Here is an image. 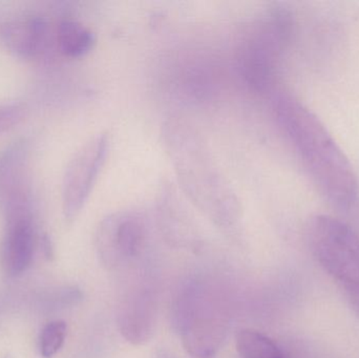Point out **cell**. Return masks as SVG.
Masks as SVG:
<instances>
[{
	"instance_id": "14",
	"label": "cell",
	"mask_w": 359,
	"mask_h": 358,
	"mask_svg": "<svg viewBox=\"0 0 359 358\" xmlns=\"http://www.w3.org/2000/svg\"><path fill=\"white\" fill-rule=\"evenodd\" d=\"M25 104L18 102L1 103L0 104V134L18 125L25 116Z\"/></svg>"
},
{
	"instance_id": "12",
	"label": "cell",
	"mask_w": 359,
	"mask_h": 358,
	"mask_svg": "<svg viewBox=\"0 0 359 358\" xmlns=\"http://www.w3.org/2000/svg\"><path fill=\"white\" fill-rule=\"evenodd\" d=\"M236 348L242 358H285L278 345L257 330H241Z\"/></svg>"
},
{
	"instance_id": "10",
	"label": "cell",
	"mask_w": 359,
	"mask_h": 358,
	"mask_svg": "<svg viewBox=\"0 0 359 358\" xmlns=\"http://www.w3.org/2000/svg\"><path fill=\"white\" fill-rule=\"evenodd\" d=\"M120 327L128 342L140 344L153 331L154 305L143 294H134L126 301L120 312Z\"/></svg>"
},
{
	"instance_id": "9",
	"label": "cell",
	"mask_w": 359,
	"mask_h": 358,
	"mask_svg": "<svg viewBox=\"0 0 359 358\" xmlns=\"http://www.w3.org/2000/svg\"><path fill=\"white\" fill-rule=\"evenodd\" d=\"M29 142L21 138L0 151V206L31 193L27 182Z\"/></svg>"
},
{
	"instance_id": "11",
	"label": "cell",
	"mask_w": 359,
	"mask_h": 358,
	"mask_svg": "<svg viewBox=\"0 0 359 358\" xmlns=\"http://www.w3.org/2000/svg\"><path fill=\"white\" fill-rule=\"evenodd\" d=\"M56 42L59 50L69 58H81L94 48V33L88 27L73 19L59 22L56 29Z\"/></svg>"
},
{
	"instance_id": "6",
	"label": "cell",
	"mask_w": 359,
	"mask_h": 358,
	"mask_svg": "<svg viewBox=\"0 0 359 358\" xmlns=\"http://www.w3.org/2000/svg\"><path fill=\"white\" fill-rule=\"evenodd\" d=\"M107 134L86 142L69 161L62 181V210L65 220L77 218L94 189L109 153Z\"/></svg>"
},
{
	"instance_id": "4",
	"label": "cell",
	"mask_w": 359,
	"mask_h": 358,
	"mask_svg": "<svg viewBox=\"0 0 359 358\" xmlns=\"http://www.w3.org/2000/svg\"><path fill=\"white\" fill-rule=\"evenodd\" d=\"M293 27L294 21L290 11L276 6L255 25L250 35L241 44V74L257 92H265L271 88L292 37Z\"/></svg>"
},
{
	"instance_id": "13",
	"label": "cell",
	"mask_w": 359,
	"mask_h": 358,
	"mask_svg": "<svg viewBox=\"0 0 359 358\" xmlns=\"http://www.w3.org/2000/svg\"><path fill=\"white\" fill-rule=\"evenodd\" d=\"M67 326L65 322L48 323L40 334V354L43 358H52L62 348L67 338Z\"/></svg>"
},
{
	"instance_id": "8",
	"label": "cell",
	"mask_w": 359,
	"mask_h": 358,
	"mask_svg": "<svg viewBox=\"0 0 359 358\" xmlns=\"http://www.w3.org/2000/svg\"><path fill=\"white\" fill-rule=\"evenodd\" d=\"M4 48L16 58H37L48 46L50 27L43 17H18L4 23L0 33Z\"/></svg>"
},
{
	"instance_id": "2",
	"label": "cell",
	"mask_w": 359,
	"mask_h": 358,
	"mask_svg": "<svg viewBox=\"0 0 359 358\" xmlns=\"http://www.w3.org/2000/svg\"><path fill=\"white\" fill-rule=\"evenodd\" d=\"M166 149L182 188L221 228L236 227L240 201L215 163L202 137L187 122L172 119L164 126Z\"/></svg>"
},
{
	"instance_id": "3",
	"label": "cell",
	"mask_w": 359,
	"mask_h": 358,
	"mask_svg": "<svg viewBox=\"0 0 359 358\" xmlns=\"http://www.w3.org/2000/svg\"><path fill=\"white\" fill-rule=\"evenodd\" d=\"M310 249L359 315V235L339 219L318 214L307 228Z\"/></svg>"
},
{
	"instance_id": "7",
	"label": "cell",
	"mask_w": 359,
	"mask_h": 358,
	"mask_svg": "<svg viewBox=\"0 0 359 358\" xmlns=\"http://www.w3.org/2000/svg\"><path fill=\"white\" fill-rule=\"evenodd\" d=\"M37 233L33 214L6 218V228L0 242V266L8 277L25 273L35 254Z\"/></svg>"
},
{
	"instance_id": "1",
	"label": "cell",
	"mask_w": 359,
	"mask_h": 358,
	"mask_svg": "<svg viewBox=\"0 0 359 358\" xmlns=\"http://www.w3.org/2000/svg\"><path fill=\"white\" fill-rule=\"evenodd\" d=\"M273 106L283 132L318 191L337 207H351L358 197V176L328 128L290 95L278 94Z\"/></svg>"
},
{
	"instance_id": "5",
	"label": "cell",
	"mask_w": 359,
	"mask_h": 358,
	"mask_svg": "<svg viewBox=\"0 0 359 358\" xmlns=\"http://www.w3.org/2000/svg\"><path fill=\"white\" fill-rule=\"evenodd\" d=\"M147 221L134 210H122L105 216L97 227V254L109 270L124 268L138 260L147 246Z\"/></svg>"
}]
</instances>
